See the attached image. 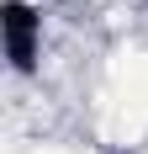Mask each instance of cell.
<instances>
[{"label":"cell","instance_id":"cell-1","mask_svg":"<svg viewBox=\"0 0 148 154\" xmlns=\"http://www.w3.org/2000/svg\"><path fill=\"white\" fill-rule=\"evenodd\" d=\"M111 96L148 117V53H117L111 59Z\"/></svg>","mask_w":148,"mask_h":154},{"label":"cell","instance_id":"cell-2","mask_svg":"<svg viewBox=\"0 0 148 154\" xmlns=\"http://www.w3.org/2000/svg\"><path fill=\"white\" fill-rule=\"evenodd\" d=\"M37 154H69V149H37Z\"/></svg>","mask_w":148,"mask_h":154}]
</instances>
